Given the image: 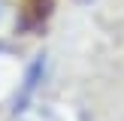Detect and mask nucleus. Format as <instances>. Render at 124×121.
<instances>
[{
  "label": "nucleus",
  "mask_w": 124,
  "mask_h": 121,
  "mask_svg": "<svg viewBox=\"0 0 124 121\" xmlns=\"http://www.w3.org/2000/svg\"><path fill=\"white\" fill-rule=\"evenodd\" d=\"M21 121H61V118L52 112V109H33V112H27Z\"/></svg>",
  "instance_id": "f257e3e1"
}]
</instances>
